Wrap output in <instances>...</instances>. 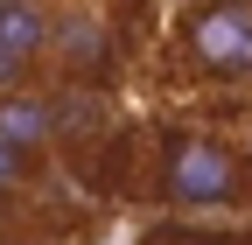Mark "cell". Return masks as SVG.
Masks as SVG:
<instances>
[{
  "instance_id": "1",
  "label": "cell",
  "mask_w": 252,
  "mask_h": 245,
  "mask_svg": "<svg viewBox=\"0 0 252 245\" xmlns=\"http://www.w3.org/2000/svg\"><path fill=\"white\" fill-rule=\"evenodd\" d=\"M245 189V168L224 140L210 133H175L161 147V196L175 210H224L231 196Z\"/></svg>"
},
{
  "instance_id": "2",
  "label": "cell",
  "mask_w": 252,
  "mask_h": 245,
  "mask_svg": "<svg viewBox=\"0 0 252 245\" xmlns=\"http://www.w3.org/2000/svg\"><path fill=\"white\" fill-rule=\"evenodd\" d=\"M105 56H112V28H105V14H91L84 0H56L42 70L63 77V84H91V77L105 70Z\"/></svg>"
},
{
  "instance_id": "3",
  "label": "cell",
  "mask_w": 252,
  "mask_h": 245,
  "mask_svg": "<svg viewBox=\"0 0 252 245\" xmlns=\"http://www.w3.org/2000/svg\"><path fill=\"white\" fill-rule=\"evenodd\" d=\"M189 49H196V63L217 70V77H252V7H238V0H210V7H196V21H189Z\"/></svg>"
},
{
  "instance_id": "4",
  "label": "cell",
  "mask_w": 252,
  "mask_h": 245,
  "mask_svg": "<svg viewBox=\"0 0 252 245\" xmlns=\"http://www.w3.org/2000/svg\"><path fill=\"white\" fill-rule=\"evenodd\" d=\"M49 14H56V0H21V7L0 14V91L42 77V56H49Z\"/></svg>"
},
{
  "instance_id": "5",
  "label": "cell",
  "mask_w": 252,
  "mask_h": 245,
  "mask_svg": "<svg viewBox=\"0 0 252 245\" xmlns=\"http://www.w3.org/2000/svg\"><path fill=\"white\" fill-rule=\"evenodd\" d=\"M28 175H35V147L0 133V189H14V182H28Z\"/></svg>"
},
{
  "instance_id": "6",
  "label": "cell",
  "mask_w": 252,
  "mask_h": 245,
  "mask_svg": "<svg viewBox=\"0 0 252 245\" xmlns=\"http://www.w3.org/2000/svg\"><path fill=\"white\" fill-rule=\"evenodd\" d=\"M7 7H21V0H0V14H7Z\"/></svg>"
}]
</instances>
